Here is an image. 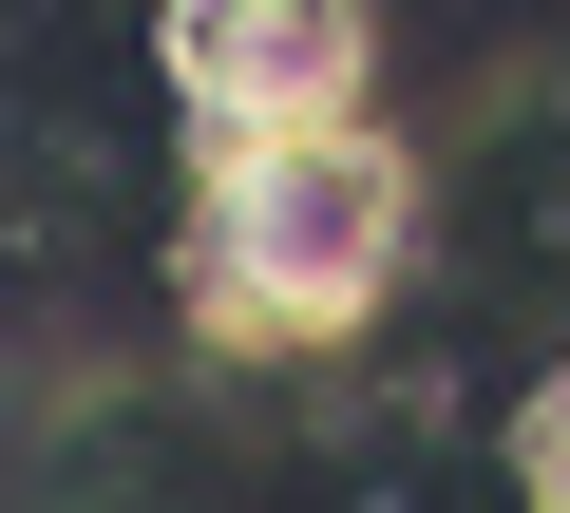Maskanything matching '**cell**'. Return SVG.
I'll return each mask as SVG.
<instances>
[{"mask_svg": "<svg viewBox=\"0 0 570 513\" xmlns=\"http://www.w3.org/2000/svg\"><path fill=\"white\" fill-rule=\"evenodd\" d=\"M419 267V152L381 115H324V134H209L190 171V228H171V286L228 362H324L400 305Z\"/></svg>", "mask_w": 570, "mask_h": 513, "instance_id": "cell-1", "label": "cell"}, {"mask_svg": "<svg viewBox=\"0 0 570 513\" xmlns=\"http://www.w3.org/2000/svg\"><path fill=\"white\" fill-rule=\"evenodd\" d=\"M153 77L190 134H324L381 77V0H153Z\"/></svg>", "mask_w": 570, "mask_h": 513, "instance_id": "cell-2", "label": "cell"}, {"mask_svg": "<svg viewBox=\"0 0 570 513\" xmlns=\"http://www.w3.org/2000/svg\"><path fill=\"white\" fill-rule=\"evenodd\" d=\"M513 513H570V362L513 399Z\"/></svg>", "mask_w": 570, "mask_h": 513, "instance_id": "cell-3", "label": "cell"}]
</instances>
